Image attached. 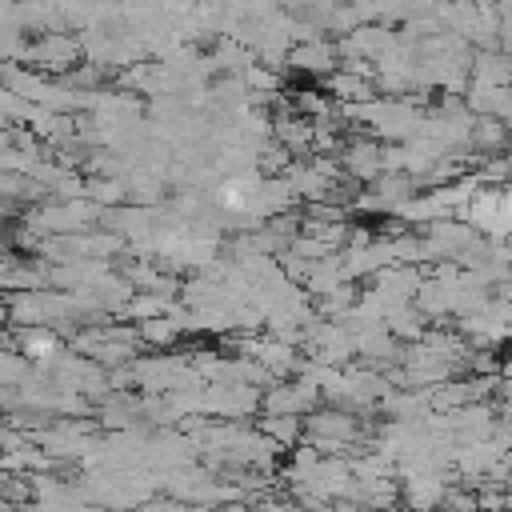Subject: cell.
<instances>
[{"instance_id":"6da1fadb","label":"cell","mask_w":512,"mask_h":512,"mask_svg":"<svg viewBox=\"0 0 512 512\" xmlns=\"http://www.w3.org/2000/svg\"><path fill=\"white\" fill-rule=\"evenodd\" d=\"M80 52H84L80 36H72V32H40V40H32L28 60H36L40 68H72L80 60Z\"/></svg>"},{"instance_id":"7a4b0ae2","label":"cell","mask_w":512,"mask_h":512,"mask_svg":"<svg viewBox=\"0 0 512 512\" xmlns=\"http://www.w3.org/2000/svg\"><path fill=\"white\" fill-rule=\"evenodd\" d=\"M288 60L296 64V68H308V72H332V64H336V44L332 40H300L292 52H288Z\"/></svg>"},{"instance_id":"3957f363","label":"cell","mask_w":512,"mask_h":512,"mask_svg":"<svg viewBox=\"0 0 512 512\" xmlns=\"http://www.w3.org/2000/svg\"><path fill=\"white\" fill-rule=\"evenodd\" d=\"M476 76L488 84H508L512 80V56H504L500 48H480L476 52Z\"/></svg>"}]
</instances>
